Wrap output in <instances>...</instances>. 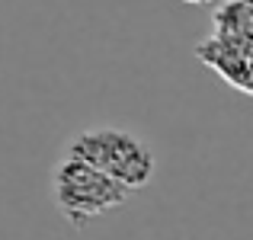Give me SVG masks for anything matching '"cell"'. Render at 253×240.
<instances>
[{"instance_id":"1","label":"cell","mask_w":253,"mask_h":240,"mask_svg":"<svg viewBox=\"0 0 253 240\" xmlns=\"http://www.w3.org/2000/svg\"><path fill=\"white\" fill-rule=\"evenodd\" d=\"M199 64L215 71L231 90L253 93V0H221L211 13V36L192 48Z\"/></svg>"},{"instance_id":"2","label":"cell","mask_w":253,"mask_h":240,"mask_svg":"<svg viewBox=\"0 0 253 240\" xmlns=\"http://www.w3.org/2000/svg\"><path fill=\"white\" fill-rule=\"evenodd\" d=\"M64 154L96 166L109 179L122 183L128 192H138L154 179V151L135 135V131L116 128V125H93L68 138Z\"/></svg>"},{"instance_id":"3","label":"cell","mask_w":253,"mask_h":240,"mask_svg":"<svg viewBox=\"0 0 253 240\" xmlns=\"http://www.w3.org/2000/svg\"><path fill=\"white\" fill-rule=\"evenodd\" d=\"M131 192L122 183L109 179L96 166L84 163L77 157L61 154L51 170V199H55L61 218L71 228H86L90 221L122 208Z\"/></svg>"},{"instance_id":"4","label":"cell","mask_w":253,"mask_h":240,"mask_svg":"<svg viewBox=\"0 0 253 240\" xmlns=\"http://www.w3.org/2000/svg\"><path fill=\"white\" fill-rule=\"evenodd\" d=\"M183 3H211V0H183Z\"/></svg>"}]
</instances>
